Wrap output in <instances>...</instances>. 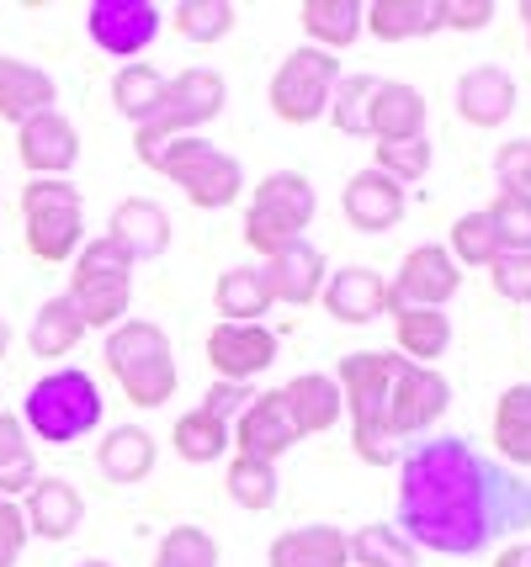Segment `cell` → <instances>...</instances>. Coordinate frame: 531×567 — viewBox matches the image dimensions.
Listing matches in <instances>:
<instances>
[{"mask_svg":"<svg viewBox=\"0 0 531 567\" xmlns=\"http://www.w3.org/2000/svg\"><path fill=\"white\" fill-rule=\"evenodd\" d=\"M494 181L506 197H531V138H510L494 154Z\"/></svg>","mask_w":531,"mask_h":567,"instance_id":"bcb514c9","label":"cell"},{"mask_svg":"<svg viewBox=\"0 0 531 567\" xmlns=\"http://www.w3.org/2000/svg\"><path fill=\"white\" fill-rule=\"evenodd\" d=\"M527 563H531V542H527Z\"/></svg>","mask_w":531,"mask_h":567,"instance_id":"11a10c76","label":"cell"},{"mask_svg":"<svg viewBox=\"0 0 531 567\" xmlns=\"http://www.w3.org/2000/svg\"><path fill=\"white\" fill-rule=\"evenodd\" d=\"M112 106H118V117L133 123V133L150 127L165 112V74L154 64H123L112 74Z\"/></svg>","mask_w":531,"mask_h":567,"instance_id":"f546056e","label":"cell"},{"mask_svg":"<svg viewBox=\"0 0 531 567\" xmlns=\"http://www.w3.org/2000/svg\"><path fill=\"white\" fill-rule=\"evenodd\" d=\"M361 27L378 43H409L441 32V0H372L361 6Z\"/></svg>","mask_w":531,"mask_h":567,"instance_id":"484cf974","label":"cell"},{"mask_svg":"<svg viewBox=\"0 0 531 567\" xmlns=\"http://www.w3.org/2000/svg\"><path fill=\"white\" fill-rule=\"evenodd\" d=\"M150 171H160L171 186L186 192L192 207H203V213H218V207H234V202L245 197V165L224 154L218 144H207V138H171V144H154L139 154Z\"/></svg>","mask_w":531,"mask_h":567,"instance_id":"5b68a950","label":"cell"},{"mask_svg":"<svg viewBox=\"0 0 531 567\" xmlns=\"http://www.w3.org/2000/svg\"><path fill=\"white\" fill-rule=\"evenodd\" d=\"M106 371L118 377V388L127 393L133 409H165L176 398V350L171 334L150 319H123L118 329H106Z\"/></svg>","mask_w":531,"mask_h":567,"instance_id":"277c9868","label":"cell"},{"mask_svg":"<svg viewBox=\"0 0 531 567\" xmlns=\"http://www.w3.org/2000/svg\"><path fill=\"white\" fill-rule=\"evenodd\" d=\"M228 101V80L218 70H203V64H192V70H181L165 80V112L154 117L150 127H139L133 133V154H144L154 144H171V138H192L203 123H213L218 112H224Z\"/></svg>","mask_w":531,"mask_h":567,"instance_id":"9c48e42d","label":"cell"},{"mask_svg":"<svg viewBox=\"0 0 531 567\" xmlns=\"http://www.w3.org/2000/svg\"><path fill=\"white\" fill-rule=\"evenodd\" d=\"M75 567H112V563H102V557H85V563H75Z\"/></svg>","mask_w":531,"mask_h":567,"instance_id":"db71d44e","label":"cell"},{"mask_svg":"<svg viewBox=\"0 0 531 567\" xmlns=\"http://www.w3.org/2000/svg\"><path fill=\"white\" fill-rule=\"evenodd\" d=\"M96 462H102L106 483H123L127 488V483H144V477H150L154 462H160V451H154V435L144 424H118L102 441Z\"/></svg>","mask_w":531,"mask_h":567,"instance_id":"f1b7e54d","label":"cell"},{"mask_svg":"<svg viewBox=\"0 0 531 567\" xmlns=\"http://www.w3.org/2000/svg\"><path fill=\"white\" fill-rule=\"evenodd\" d=\"M171 451H176L181 462H192V467H207V462H224L228 451H234V435H228V424L213 420L207 409H192V414H181L176 430H171Z\"/></svg>","mask_w":531,"mask_h":567,"instance_id":"e575fe53","label":"cell"},{"mask_svg":"<svg viewBox=\"0 0 531 567\" xmlns=\"http://www.w3.org/2000/svg\"><path fill=\"white\" fill-rule=\"evenodd\" d=\"M405 186L399 181H388L382 171H356L351 181H346V192H340V213H346V223H351L356 234H388V228H399V218H405Z\"/></svg>","mask_w":531,"mask_h":567,"instance_id":"ac0fdd59","label":"cell"},{"mask_svg":"<svg viewBox=\"0 0 531 567\" xmlns=\"http://www.w3.org/2000/svg\"><path fill=\"white\" fill-rule=\"evenodd\" d=\"M17 154H22V165L32 181H64L80 159V133H75V123L53 106V112H38V117H27V123L17 127Z\"/></svg>","mask_w":531,"mask_h":567,"instance_id":"9a60e30c","label":"cell"},{"mask_svg":"<svg viewBox=\"0 0 531 567\" xmlns=\"http://www.w3.org/2000/svg\"><path fill=\"white\" fill-rule=\"evenodd\" d=\"M106 403H102V388H96V377L80 367H59L49 377H38L22 398V430L32 441L43 445H75L85 441L96 424H102Z\"/></svg>","mask_w":531,"mask_h":567,"instance_id":"7a4b0ae2","label":"cell"},{"mask_svg":"<svg viewBox=\"0 0 531 567\" xmlns=\"http://www.w3.org/2000/svg\"><path fill=\"white\" fill-rule=\"evenodd\" d=\"M394 367H399V355H388V350H351V355H340V371H335V388L351 414V445L367 467L394 462V430H388Z\"/></svg>","mask_w":531,"mask_h":567,"instance_id":"3957f363","label":"cell"},{"mask_svg":"<svg viewBox=\"0 0 531 567\" xmlns=\"http://www.w3.org/2000/svg\"><path fill=\"white\" fill-rule=\"evenodd\" d=\"M447 409H452V382L436 367H415V361L399 355L394 382H388V430H394V445L430 435Z\"/></svg>","mask_w":531,"mask_h":567,"instance_id":"8fae6325","label":"cell"},{"mask_svg":"<svg viewBox=\"0 0 531 567\" xmlns=\"http://www.w3.org/2000/svg\"><path fill=\"white\" fill-rule=\"evenodd\" d=\"M266 567H351V536L340 525H298V530H282Z\"/></svg>","mask_w":531,"mask_h":567,"instance_id":"cb8c5ba5","label":"cell"},{"mask_svg":"<svg viewBox=\"0 0 531 567\" xmlns=\"http://www.w3.org/2000/svg\"><path fill=\"white\" fill-rule=\"evenodd\" d=\"M489 287H494V297L527 308L531 302V249H506V255L489 266Z\"/></svg>","mask_w":531,"mask_h":567,"instance_id":"ee69618b","label":"cell"},{"mask_svg":"<svg viewBox=\"0 0 531 567\" xmlns=\"http://www.w3.org/2000/svg\"><path fill=\"white\" fill-rule=\"evenodd\" d=\"M494 567H531L527 563V542H510L500 557H494Z\"/></svg>","mask_w":531,"mask_h":567,"instance_id":"f907efd6","label":"cell"},{"mask_svg":"<svg viewBox=\"0 0 531 567\" xmlns=\"http://www.w3.org/2000/svg\"><path fill=\"white\" fill-rule=\"evenodd\" d=\"M399 536L415 551L479 557L531 530V483L479 456L462 435L415 441L399 462Z\"/></svg>","mask_w":531,"mask_h":567,"instance_id":"6da1fadb","label":"cell"},{"mask_svg":"<svg viewBox=\"0 0 531 567\" xmlns=\"http://www.w3.org/2000/svg\"><path fill=\"white\" fill-rule=\"evenodd\" d=\"M261 276H266V292H272V302H287V308H308V302H319V292H325V255L308 245V239H298V245L277 249V255H266V266H261Z\"/></svg>","mask_w":531,"mask_h":567,"instance_id":"d6986e66","label":"cell"},{"mask_svg":"<svg viewBox=\"0 0 531 567\" xmlns=\"http://www.w3.org/2000/svg\"><path fill=\"white\" fill-rule=\"evenodd\" d=\"M165 17L186 43H218V38L234 32V6L228 0H176Z\"/></svg>","mask_w":531,"mask_h":567,"instance_id":"60d3db41","label":"cell"},{"mask_svg":"<svg viewBox=\"0 0 531 567\" xmlns=\"http://www.w3.org/2000/svg\"><path fill=\"white\" fill-rule=\"evenodd\" d=\"M80 334H85V323H80L75 302L59 292V297H49V302L32 313L27 346H32V355H43V361H59V355H70V350L80 346Z\"/></svg>","mask_w":531,"mask_h":567,"instance_id":"836d02e7","label":"cell"},{"mask_svg":"<svg viewBox=\"0 0 531 567\" xmlns=\"http://www.w3.org/2000/svg\"><path fill=\"white\" fill-rule=\"evenodd\" d=\"M6 350H11V323L0 319V361H6Z\"/></svg>","mask_w":531,"mask_h":567,"instance_id":"816d5d0a","label":"cell"},{"mask_svg":"<svg viewBox=\"0 0 531 567\" xmlns=\"http://www.w3.org/2000/svg\"><path fill=\"white\" fill-rule=\"evenodd\" d=\"M27 519H22V504L17 498H0V567H17L27 551Z\"/></svg>","mask_w":531,"mask_h":567,"instance_id":"7dc6e473","label":"cell"},{"mask_svg":"<svg viewBox=\"0 0 531 567\" xmlns=\"http://www.w3.org/2000/svg\"><path fill=\"white\" fill-rule=\"evenodd\" d=\"M372 91H378V74H340V80H335L329 112H325L329 123H335V133H346V138H372V127H367Z\"/></svg>","mask_w":531,"mask_h":567,"instance_id":"f35d334b","label":"cell"},{"mask_svg":"<svg viewBox=\"0 0 531 567\" xmlns=\"http://www.w3.org/2000/svg\"><path fill=\"white\" fill-rule=\"evenodd\" d=\"M160 27H165V6H154V0H91L85 6L91 43L102 53H112V59L144 53L160 38Z\"/></svg>","mask_w":531,"mask_h":567,"instance_id":"7c38bea8","label":"cell"},{"mask_svg":"<svg viewBox=\"0 0 531 567\" xmlns=\"http://www.w3.org/2000/svg\"><path fill=\"white\" fill-rule=\"evenodd\" d=\"M462 287V271L457 260L447 255V245H415L399 260V271L388 281V292L399 308H447Z\"/></svg>","mask_w":531,"mask_h":567,"instance_id":"4fadbf2b","label":"cell"},{"mask_svg":"<svg viewBox=\"0 0 531 567\" xmlns=\"http://www.w3.org/2000/svg\"><path fill=\"white\" fill-rule=\"evenodd\" d=\"M319 302H325V313L335 323H372L382 313H399L388 281L372 266H340V271H329Z\"/></svg>","mask_w":531,"mask_h":567,"instance_id":"2e32d148","label":"cell"},{"mask_svg":"<svg viewBox=\"0 0 531 567\" xmlns=\"http://www.w3.org/2000/svg\"><path fill=\"white\" fill-rule=\"evenodd\" d=\"M272 361H277V334L266 323H213V334H207V367H213L218 382H245L251 388Z\"/></svg>","mask_w":531,"mask_h":567,"instance_id":"5bb4252c","label":"cell"},{"mask_svg":"<svg viewBox=\"0 0 531 567\" xmlns=\"http://www.w3.org/2000/svg\"><path fill=\"white\" fill-rule=\"evenodd\" d=\"M420 563V551L399 536V525H361L351 536V567H415Z\"/></svg>","mask_w":531,"mask_h":567,"instance_id":"ab89813d","label":"cell"},{"mask_svg":"<svg viewBox=\"0 0 531 567\" xmlns=\"http://www.w3.org/2000/svg\"><path fill=\"white\" fill-rule=\"evenodd\" d=\"M53 74H43L27 59H0V123L22 127L38 112H53Z\"/></svg>","mask_w":531,"mask_h":567,"instance_id":"4316f807","label":"cell"},{"mask_svg":"<svg viewBox=\"0 0 531 567\" xmlns=\"http://www.w3.org/2000/svg\"><path fill=\"white\" fill-rule=\"evenodd\" d=\"M228 435H234V456H255V462H277L298 445V430L282 409V393H255L245 403V414L228 424Z\"/></svg>","mask_w":531,"mask_h":567,"instance_id":"e0dca14e","label":"cell"},{"mask_svg":"<svg viewBox=\"0 0 531 567\" xmlns=\"http://www.w3.org/2000/svg\"><path fill=\"white\" fill-rule=\"evenodd\" d=\"M277 393H282V409H287L293 430H298V441L335 430L340 414H346V398L335 388V377H325V371H304V377H293L287 388H277Z\"/></svg>","mask_w":531,"mask_h":567,"instance_id":"44dd1931","label":"cell"},{"mask_svg":"<svg viewBox=\"0 0 531 567\" xmlns=\"http://www.w3.org/2000/svg\"><path fill=\"white\" fill-rule=\"evenodd\" d=\"M43 472H38V456H32V441H27L22 420L11 414V409H0V498H17L38 483Z\"/></svg>","mask_w":531,"mask_h":567,"instance_id":"8d00e7d4","label":"cell"},{"mask_svg":"<svg viewBox=\"0 0 531 567\" xmlns=\"http://www.w3.org/2000/svg\"><path fill=\"white\" fill-rule=\"evenodd\" d=\"M527 43H531V38H527Z\"/></svg>","mask_w":531,"mask_h":567,"instance_id":"9f6ffc18","label":"cell"},{"mask_svg":"<svg viewBox=\"0 0 531 567\" xmlns=\"http://www.w3.org/2000/svg\"><path fill=\"white\" fill-rule=\"evenodd\" d=\"M22 519L27 536H43V542H70L85 519V498L75 494V483L64 477H38L22 494Z\"/></svg>","mask_w":531,"mask_h":567,"instance_id":"ffe728a7","label":"cell"},{"mask_svg":"<svg viewBox=\"0 0 531 567\" xmlns=\"http://www.w3.org/2000/svg\"><path fill=\"white\" fill-rule=\"evenodd\" d=\"M228 498L251 515H266L282 494V477H277V462H255V456H228Z\"/></svg>","mask_w":531,"mask_h":567,"instance_id":"74e56055","label":"cell"},{"mask_svg":"<svg viewBox=\"0 0 531 567\" xmlns=\"http://www.w3.org/2000/svg\"><path fill=\"white\" fill-rule=\"evenodd\" d=\"M22 218L27 255L43 266H64L85 245V202H80V186H70V181H27Z\"/></svg>","mask_w":531,"mask_h":567,"instance_id":"ba28073f","label":"cell"},{"mask_svg":"<svg viewBox=\"0 0 531 567\" xmlns=\"http://www.w3.org/2000/svg\"><path fill=\"white\" fill-rule=\"evenodd\" d=\"M70 302L85 329H118L127 319V302H133V260L112 239H91L80 245V255L70 260Z\"/></svg>","mask_w":531,"mask_h":567,"instance_id":"52a82bcc","label":"cell"},{"mask_svg":"<svg viewBox=\"0 0 531 567\" xmlns=\"http://www.w3.org/2000/svg\"><path fill=\"white\" fill-rule=\"evenodd\" d=\"M515 80H510L500 64H479V70H468L457 80V117L473 127H500L510 123V112H515Z\"/></svg>","mask_w":531,"mask_h":567,"instance_id":"7402d4cb","label":"cell"},{"mask_svg":"<svg viewBox=\"0 0 531 567\" xmlns=\"http://www.w3.org/2000/svg\"><path fill=\"white\" fill-rule=\"evenodd\" d=\"M335 80H340V59L325 49H314V43H304V49H293L277 64L266 101H272V112H277L287 127H308L329 112Z\"/></svg>","mask_w":531,"mask_h":567,"instance_id":"30bf717a","label":"cell"},{"mask_svg":"<svg viewBox=\"0 0 531 567\" xmlns=\"http://www.w3.org/2000/svg\"><path fill=\"white\" fill-rule=\"evenodd\" d=\"M106 239L123 249L127 260H160V255L171 249V218H165L150 197H127L112 207Z\"/></svg>","mask_w":531,"mask_h":567,"instance_id":"603a6c76","label":"cell"},{"mask_svg":"<svg viewBox=\"0 0 531 567\" xmlns=\"http://www.w3.org/2000/svg\"><path fill=\"white\" fill-rule=\"evenodd\" d=\"M515 17L527 22V38H531V0H521V6H515Z\"/></svg>","mask_w":531,"mask_h":567,"instance_id":"f5cc1de1","label":"cell"},{"mask_svg":"<svg viewBox=\"0 0 531 567\" xmlns=\"http://www.w3.org/2000/svg\"><path fill=\"white\" fill-rule=\"evenodd\" d=\"M494 17H500L494 0H441V27L452 32H483Z\"/></svg>","mask_w":531,"mask_h":567,"instance_id":"c3c4849f","label":"cell"},{"mask_svg":"<svg viewBox=\"0 0 531 567\" xmlns=\"http://www.w3.org/2000/svg\"><path fill=\"white\" fill-rule=\"evenodd\" d=\"M251 398H255V393L245 388V382H213V388H207V398L197 403V409H207L213 420L234 424L239 414H245V403H251Z\"/></svg>","mask_w":531,"mask_h":567,"instance_id":"681fc988","label":"cell"},{"mask_svg":"<svg viewBox=\"0 0 531 567\" xmlns=\"http://www.w3.org/2000/svg\"><path fill=\"white\" fill-rule=\"evenodd\" d=\"M319 213V197H314V181L304 171H272L255 181L251 207H245V245L255 255H277V249L298 245L304 228Z\"/></svg>","mask_w":531,"mask_h":567,"instance_id":"8992f818","label":"cell"},{"mask_svg":"<svg viewBox=\"0 0 531 567\" xmlns=\"http://www.w3.org/2000/svg\"><path fill=\"white\" fill-rule=\"evenodd\" d=\"M394 346L415 367H436L452 350V319L441 308H399L394 313Z\"/></svg>","mask_w":531,"mask_h":567,"instance_id":"83f0119b","label":"cell"},{"mask_svg":"<svg viewBox=\"0 0 531 567\" xmlns=\"http://www.w3.org/2000/svg\"><path fill=\"white\" fill-rule=\"evenodd\" d=\"M367 127L378 144H399V138H426V96L409 80H378L372 91V112Z\"/></svg>","mask_w":531,"mask_h":567,"instance_id":"d4e9b609","label":"cell"},{"mask_svg":"<svg viewBox=\"0 0 531 567\" xmlns=\"http://www.w3.org/2000/svg\"><path fill=\"white\" fill-rule=\"evenodd\" d=\"M213 302H218L224 323H261V313L277 308L272 292H266L261 266H234V271H224L218 276V287H213Z\"/></svg>","mask_w":531,"mask_h":567,"instance_id":"d6a6232c","label":"cell"},{"mask_svg":"<svg viewBox=\"0 0 531 567\" xmlns=\"http://www.w3.org/2000/svg\"><path fill=\"white\" fill-rule=\"evenodd\" d=\"M372 171H382L388 181H420L430 171V138H399V144H378V159H372Z\"/></svg>","mask_w":531,"mask_h":567,"instance_id":"7bdbcfd3","label":"cell"},{"mask_svg":"<svg viewBox=\"0 0 531 567\" xmlns=\"http://www.w3.org/2000/svg\"><path fill=\"white\" fill-rule=\"evenodd\" d=\"M150 567H218V542L203 525H171L160 546H154Z\"/></svg>","mask_w":531,"mask_h":567,"instance_id":"b9f144b4","label":"cell"},{"mask_svg":"<svg viewBox=\"0 0 531 567\" xmlns=\"http://www.w3.org/2000/svg\"><path fill=\"white\" fill-rule=\"evenodd\" d=\"M494 451L506 467H531V382H515L494 403Z\"/></svg>","mask_w":531,"mask_h":567,"instance_id":"4dcf8cb0","label":"cell"},{"mask_svg":"<svg viewBox=\"0 0 531 567\" xmlns=\"http://www.w3.org/2000/svg\"><path fill=\"white\" fill-rule=\"evenodd\" d=\"M447 255L457 260V271H462V266H468V271H489V266H494V260L506 255L494 218H489L483 207L462 213V218L452 223V234H447Z\"/></svg>","mask_w":531,"mask_h":567,"instance_id":"d590c367","label":"cell"},{"mask_svg":"<svg viewBox=\"0 0 531 567\" xmlns=\"http://www.w3.org/2000/svg\"><path fill=\"white\" fill-rule=\"evenodd\" d=\"M489 218H494V228H500V245L506 249H531V197H500L483 207Z\"/></svg>","mask_w":531,"mask_h":567,"instance_id":"f6af8a7d","label":"cell"},{"mask_svg":"<svg viewBox=\"0 0 531 567\" xmlns=\"http://www.w3.org/2000/svg\"><path fill=\"white\" fill-rule=\"evenodd\" d=\"M298 27L314 38V49H351L361 38V6L356 0H304L298 6Z\"/></svg>","mask_w":531,"mask_h":567,"instance_id":"1f68e13d","label":"cell"}]
</instances>
